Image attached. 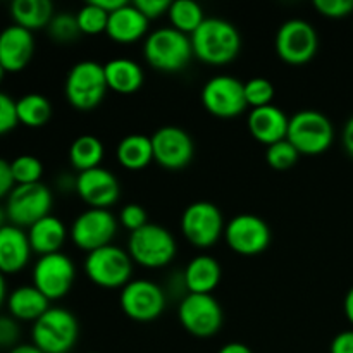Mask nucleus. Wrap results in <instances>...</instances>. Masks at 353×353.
Returning <instances> with one entry per match:
<instances>
[{
	"instance_id": "nucleus-1",
	"label": "nucleus",
	"mask_w": 353,
	"mask_h": 353,
	"mask_svg": "<svg viewBox=\"0 0 353 353\" xmlns=\"http://www.w3.org/2000/svg\"><path fill=\"white\" fill-rule=\"evenodd\" d=\"M193 57L209 65H226L238 57L241 37L233 23L221 17H207L190 37Z\"/></svg>"
},
{
	"instance_id": "nucleus-2",
	"label": "nucleus",
	"mask_w": 353,
	"mask_h": 353,
	"mask_svg": "<svg viewBox=\"0 0 353 353\" xmlns=\"http://www.w3.org/2000/svg\"><path fill=\"white\" fill-rule=\"evenodd\" d=\"M143 57L159 72H179L192 62L193 48L188 34L171 26L150 31L143 40Z\"/></svg>"
},
{
	"instance_id": "nucleus-3",
	"label": "nucleus",
	"mask_w": 353,
	"mask_h": 353,
	"mask_svg": "<svg viewBox=\"0 0 353 353\" xmlns=\"http://www.w3.org/2000/svg\"><path fill=\"white\" fill-rule=\"evenodd\" d=\"M128 254L137 265L145 269H162L174 261L178 243L168 228L148 223L141 230L130 233Z\"/></svg>"
},
{
	"instance_id": "nucleus-4",
	"label": "nucleus",
	"mask_w": 353,
	"mask_h": 353,
	"mask_svg": "<svg viewBox=\"0 0 353 353\" xmlns=\"http://www.w3.org/2000/svg\"><path fill=\"white\" fill-rule=\"evenodd\" d=\"M78 336V319L64 307H50L31 327V343L43 353H69Z\"/></svg>"
},
{
	"instance_id": "nucleus-5",
	"label": "nucleus",
	"mask_w": 353,
	"mask_h": 353,
	"mask_svg": "<svg viewBox=\"0 0 353 353\" xmlns=\"http://www.w3.org/2000/svg\"><path fill=\"white\" fill-rule=\"evenodd\" d=\"M109 90L103 65L95 61H79L69 69L64 83L65 100L81 112L97 109Z\"/></svg>"
},
{
	"instance_id": "nucleus-6",
	"label": "nucleus",
	"mask_w": 353,
	"mask_h": 353,
	"mask_svg": "<svg viewBox=\"0 0 353 353\" xmlns=\"http://www.w3.org/2000/svg\"><path fill=\"white\" fill-rule=\"evenodd\" d=\"M288 141L300 155H321L331 148L334 141V128L330 117L321 110H299L290 117Z\"/></svg>"
},
{
	"instance_id": "nucleus-7",
	"label": "nucleus",
	"mask_w": 353,
	"mask_h": 353,
	"mask_svg": "<svg viewBox=\"0 0 353 353\" xmlns=\"http://www.w3.org/2000/svg\"><path fill=\"white\" fill-rule=\"evenodd\" d=\"M133 265L134 262L128 250L117 245H107L86 254L83 271L86 278L99 288L123 290L131 281Z\"/></svg>"
},
{
	"instance_id": "nucleus-8",
	"label": "nucleus",
	"mask_w": 353,
	"mask_h": 353,
	"mask_svg": "<svg viewBox=\"0 0 353 353\" xmlns=\"http://www.w3.org/2000/svg\"><path fill=\"white\" fill-rule=\"evenodd\" d=\"M224 228L226 223L219 207L205 200L190 203L181 216L183 236L200 250L214 247L224 236Z\"/></svg>"
},
{
	"instance_id": "nucleus-9",
	"label": "nucleus",
	"mask_w": 353,
	"mask_h": 353,
	"mask_svg": "<svg viewBox=\"0 0 353 353\" xmlns=\"http://www.w3.org/2000/svg\"><path fill=\"white\" fill-rule=\"evenodd\" d=\"M54 193L43 183L16 185L6 200L7 219L19 228L33 226L37 221L50 216Z\"/></svg>"
},
{
	"instance_id": "nucleus-10",
	"label": "nucleus",
	"mask_w": 353,
	"mask_h": 353,
	"mask_svg": "<svg viewBox=\"0 0 353 353\" xmlns=\"http://www.w3.org/2000/svg\"><path fill=\"white\" fill-rule=\"evenodd\" d=\"M178 319L183 330L196 338L216 336L223 327V307L214 295L186 293L178 307Z\"/></svg>"
},
{
	"instance_id": "nucleus-11",
	"label": "nucleus",
	"mask_w": 353,
	"mask_h": 353,
	"mask_svg": "<svg viewBox=\"0 0 353 353\" xmlns=\"http://www.w3.org/2000/svg\"><path fill=\"white\" fill-rule=\"evenodd\" d=\"M119 221L109 209H86L83 210L69 228V238L79 250L90 252L112 245L116 238Z\"/></svg>"
},
{
	"instance_id": "nucleus-12",
	"label": "nucleus",
	"mask_w": 353,
	"mask_h": 353,
	"mask_svg": "<svg viewBox=\"0 0 353 353\" xmlns=\"http://www.w3.org/2000/svg\"><path fill=\"white\" fill-rule=\"evenodd\" d=\"M165 290L150 279H131L119 295L124 316L134 323H152L165 310Z\"/></svg>"
},
{
	"instance_id": "nucleus-13",
	"label": "nucleus",
	"mask_w": 353,
	"mask_h": 353,
	"mask_svg": "<svg viewBox=\"0 0 353 353\" xmlns=\"http://www.w3.org/2000/svg\"><path fill=\"white\" fill-rule=\"evenodd\" d=\"M274 47L283 62L290 65H303L316 57L319 34L309 21L288 19L279 26Z\"/></svg>"
},
{
	"instance_id": "nucleus-14",
	"label": "nucleus",
	"mask_w": 353,
	"mask_h": 353,
	"mask_svg": "<svg viewBox=\"0 0 353 353\" xmlns=\"http://www.w3.org/2000/svg\"><path fill=\"white\" fill-rule=\"evenodd\" d=\"M203 107L219 119H233L247 110L243 81L230 74H217L207 79L200 93Z\"/></svg>"
},
{
	"instance_id": "nucleus-15",
	"label": "nucleus",
	"mask_w": 353,
	"mask_h": 353,
	"mask_svg": "<svg viewBox=\"0 0 353 353\" xmlns=\"http://www.w3.org/2000/svg\"><path fill=\"white\" fill-rule=\"evenodd\" d=\"M34 288L40 290L48 300H61L71 292L76 279V265L64 252L41 255L34 262L31 272Z\"/></svg>"
},
{
	"instance_id": "nucleus-16",
	"label": "nucleus",
	"mask_w": 353,
	"mask_h": 353,
	"mask_svg": "<svg viewBox=\"0 0 353 353\" xmlns=\"http://www.w3.org/2000/svg\"><path fill=\"white\" fill-rule=\"evenodd\" d=\"M224 241L234 254L254 257L268 250L271 245V228L255 214H238L224 228Z\"/></svg>"
},
{
	"instance_id": "nucleus-17",
	"label": "nucleus",
	"mask_w": 353,
	"mask_h": 353,
	"mask_svg": "<svg viewBox=\"0 0 353 353\" xmlns=\"http://www.w3.org/2000/svg\"><path fill=\"white\" fill-rule=\"evenodd\" d=\"M154 148V162L168 171H181L195 155L193 138L183 128L162 126L150 137Z\"/></svg>"
},
{
	"instance_id": "nucleus-18",
	"label": "nucleus",
	"mask_w": 353,
	"mask_h": 353,
	"mask_svg": "<svg viewBox=\"0 0 353 353\" xmlns=\"http://www.w3.org/2000/svg\"><path fill=\"white\" fill-rule=\"evenodd\" d=\"M76 193L90 209H109L119 200L121 183L112 171L100 165L76 174Z\"/></svg>"
},
{
	"instance_id": "nucleus-19",
	"label": "nucleus",
	"mask_w": 353,
	"mask_h": 353,
	"mask_svg": "<svg viewBox=\"0 0 353 353\" xmlns=\"http://www.w3.org/2000/svg\"><path fill=\"white\" fill-rule=\"evenodd\" d=\"M34 54V37L17 24L0 31V64L6 72H19L31 62Z\"/></svg>"
},
{
	"instance_id": "nucleus-20",
	"label": "nucleus",
	"mask_w": 353,
	"mask_h": 353,
	"mask_svg": "<svg viewBox=\"0 0 353 353\" xmlns=\"http://www.w3.org/2000/svg\"><path fill=\"white\" fill-rule=\"evenodd\" d=\"M290 117L278 105H265L252 109L247 117V126L259 143L271 147L288 137Z\"/></svg>"
},
{
	"instance_id": "nucleus-21",
	"label": "nucleus",
	"mask_w": 353,
	"mask_h": 353,
	"mask_svg": "<svg viewBox=\"0 0 353 353\" xmlns=\"http://www.w3.org/2000/svg\"><path fill=\"white\" fill-rule=\"evenodd\" d=\"M31 250L28 233L19 226L6 224L0 230V272L2 274H17L28 264Z\"/></svg>"
},
{
	"instance_id": "nucleus-22",
	"label": "nucleus",
	"mask_w": 353,
	"mask_h": 353,
	"mask_svg": "<svg viewBox=\"0 0 353 353\" xmlns=\"http://www.w3.org/2000/svg\"><path fill=\"white\" fill-rule=\"evenodd\" d=\"M148 24L150 21L133 3L128 2L116 12L109 14L105 34L116 43L131 45L147 38Z\"/></svg>"
},
{
	"instance_id": "nucleus-23",
	"label": "nucleus",
	"mask_w": 353,
	"mask_h": 353,
	"mask_svg": "<svg viewBox=\"0 0 353 353\" xmlns=\"http://www.w3.org/2000/svg\"><path fill=\"white\" fill-rule=\"evenodd\" d=\"M181 276L186 293L212 295L223 279V268L216 257L209 254H200L190 259Z\"/></svg>"
},
{
	"instance_id": "nucleus-24",
	"label": "nucleus",
	"mask_w": 353,
	"mask_h": 353,
	"mask_svg": "<svg viewBox=\"0 0 353 353\" xmlns=\"http://www.w3.org/2000/svg\"><path fill=\"white\" fill-rule=\"evenodd\" d=\"M6 305L17 323H34L50 309V300L33 285H23L9 293Z\"/></svg>"
},
{
	"instance_id": "nucleus-25",
	"label": "nucleus",
	"mask_w": 353,
	"mask_h": 353,
	"mask_svg": "<svg viewBox=\"0 0 353 353\" xmlns=\"http://www.w3.org/2000/svg\"><path fill=\"white\" fill-rule=\"evenodd\" d=\"M68 236L69 231L65 224L52 214L28 228V240H30L31 250L40 257L62 252Z\"/></svg>"
},
{
	"instance_id": "nucleus-26",
	"label": "nucleus",
	"mask_w": 353,
	"mask_h": 353,
	"mask_svg": "<svg viewBox=\"0 0 353 353\" xmlns=\"http://www.w3.org/2000/svg\"><path fill=\"white\" fill-rule=\"evenodd\" d=\"M107 86L119 95H131L143 86L145 74L137 61L126 57H117L103 64Z\"/></svg>"
},
{
	"instance_id": "nucleus-27",
	"label": "nucleus",
	"mask_w": 353,
	"mask_h": 353,
	"mask_svg": "<svg viewBox=\"0 0 353 353\" xmlns=\"http://www.w3.org/2000/svg\"><path fill=\"white\" fill-rule=\"evenodd\" d=\"M116 159L128 171H143L154 162V148L150 137L133 133L124 137L116 147Z\"/></svg>"
},
{
	"instance_id": "nucleus-28",
	"label": "nucleus",
	"mask_w": 353,
	"mask_h": 353,
	"mask_svg": "<svg viewBox=\"0 0 353 353\" xmlns=\"http://www.w3.org/2000/svg\"><path fill=\"white\" fill-rule=\"evenodd\" d=\"M10 16L14 24L33 33L43 28L47 30L55 16V9L50 0H14L10 3Z\"/></svg>"
},
{
	"instance_id": "nucleus-29",
	"label": "nucleus",
	"mask_w": 353,
	"mask_h": 353,
	"mask_svg": "<svg viewBox=\"0 0 353 353\" xmlns=\"http://www.w3.org/2000/svg\"><path fill=\"white\" fill-rule=\"evenodd\" d=\"M105 148L95 134H81L69 147V162L78 172L100 168Z\"/></svg>"
},
{
	"instance_id": "nucleus-30",
	"label": "nucleus",
	"mask_w": 353,
	"mask_h": 353,
	"mask_svg": "<svg viewBox=\"0 0 353 353\" xmlns=\"http://www.w3.org/2000/svg\"><path fill=\"white\" fill-rule=\"evenodd\" d=\"M16 112L19 124L26 128H43L52 119L50 100L41 93H26L16 100Z\"/></svg>"
},
{
	"instance_id": "nucleus-31",
	"label": "nucleus",
	"mask_w": 353,
	"mask_h": 353,
	"mask_svg": "<svg viewBox=\"0 0 353 353\" xmlns=\"http://www.w3.org/2000/svg\"><path fill=\"white\" fill-rule=\"evenodd\" d=\"M168 17L171 28L188 34V37H192L199 30L200 24L207 19L202 7L196 2H193V0H176V2H171Z\"/></svg>"
},
{
	"instance_id": "nucleus-32",
	"label": "nucleus",
	"mask_w": 353,
	"mask_h": 353,
	"mask_svg": "<svg viewBox=\"0 0 353 353\" xmlns=\"http://www.w3.org/2000/svg\"><path fill=\"white\" fill-rule=\"evenodd\" d=\"M76 21L81 34L95 37L107 31V23H109V14L100 9L95 2H88L76 12Z\"/></svg>"
},
{
	"instance_id": "nucleus-33",
	"label": "nucleus",
	"mask_w": 353,
	"mask_h": 353,
	"mask_svg": "<svg viewBox=\"0 0 353 353\" xmlns=\"http://www.w3.org/2000/svg\"><path fill=\"white\" fill-rule=\"evenodd\" d=\"M10 171H12L16 185H34V183H41L40 179L43 176V164L34 155L24 154L10 162Z\"/></svg>"
},
{
	"instance_id": "nucleus-34",
	"label": "nucleus",
	"mask_w": 353,
	"mask_h": 353,
	"mask_svg": "<svg viewBox=\"0 0 353 353\" xmlns=\"http://www.w3.org/2000/svg\"><path fill=\"white\" fill-rule=\"evenodd\" d=\"M47 33L55 43H72L81 34L76 21V14L57 12L52 17L50 24L47 26Z\"/></svg>"
},
{
	"instance_id": "nucleus-35",
	"label": "nucleus",
	"mask_w": 353,
	"mask_h": 353,
	"mask_svg": "<svg viewBox=\"0 0 353 353\" xmlns=\"http://www.w3.org/2000/svg\"><path fill=\"white\" fill-rule=\"evenodd\" d=\"M245 90V100H247V105L252 109H259V107L272 105V100H274L276 88L268 78H252L248 81L243 83Z\"/></svg>"
},
{
	"instance_id": "nucleus-36",
	"label": "nucleus",
	"mask_w": 353,
	"mask_h": 353,
	"mask_svg": "<svg viewBox=\"0 0 353 353\" xmlns=\"http://www.w3.org/2000/svg\"><path fill=\"white\" fill-rule=\"evenodd\" d=\"M299 150L290 143L288 138L271 145L265 150V162L274 171H288V169H292L299 162Z\"/></svg>"
},
{
	"instance_id": "nucleus-37",
	"label": "nucleus",
	"mask_w": 353,
	"mask_h": 353,
	"mask_svg": "<svg viewBox=\"0 0 353 353\" xmlns=\"http://www.w3.org/2000/svg\"><path fill=\"white\" fill-rule=\"evenodd\" d=\"M117 221H119L121 226L126 228L130 233H134V231L147 226L148 214L147 210H145V207H141L140 203H126V205L121 209Z\"/></svg>"
},
{
	"instance_id": "nucleus-38",
	"label": "nucleus",
	"mask_w": 353,
	"mask_h": 353,
	"mask_svg": "<svg viewBox=\"0 0 353 353\" xmlns=\"http://www.w3.org/2000/svg\"><path fill=\"white\" fill-rule=\"evenodd\" d=\"M314 9L330 19H343L353 14V0H316Z\"/></svg>"
},
{
	"instance_id": "nucleus-39",
	"label": "nucleus",
	"mask_w": 353,
	"mask_h": 353,
	"mask_svg": "<svg viewBox=\"0 0 353 353\" xmlns=\"http://www.w3.org/2000/svg\"><path fill=\"white\" fill-rule=\"evenodd\" d=\"M19 124L16 112V100L0 92V137L10 133Z\"/></svg>"
},
{
	"instance_id": "nucleus-40",
	"label": "nucleus",
	"mask_w": 353,
	"mask_h": 353,
	"mask_svg": "<svg viewBox=\"0 0 353 353\" xmlns=\"http://www.w3.org/2000/svg\"><path fill=\"white\" fill-rule=\"evenodd\" d=\"M19 323L10 316H0V348L12 350L16 345H19Z\"/></svg>"
},
{
	"instance_id": "nucleus-41",
	"label": "nucleus",
	"mask_w": 353,
	"mask_h": 353,
	"mask_svg": "<svg viewBox=\"0 0 353 353\" xmlns=\"http://www.w3.org/2000/svg\"><path fill=\"white\" fill-rule=\"evenodd\" d=\"M133 6L137 7L148 21H154L162 17L164 14H168L171 2H169V0H134Z\"/></svg>"
},
{
	"instance_id": "nucleus-42",
	"label": "nucleus",
	"mask_w": 353,
	"mask_h": 353,
	"mask_svg": "<svg viewBox=\"0 0 353 353\" xmlns=\"http://www.w3.org/2000/svg\"><path fill=\"white\" fill-rule=\"evenodd\" d=\"M14 186H16V183H14L12 171H10V162L0 157V200L7 199Z\"/></svg>"
},
{
	"instance_id": "nucleus-43",
	"label": "nucleus",
	"mask_w": 353,
	"mask_h": 353,
	"mask_svg": "<svg viewBox=\"0 0 353 353\" xmlns=\"http://www.w3.org/2000/svg\"><path fill=\"white\" fill-rule=\"evenodd\" d=\"M330 353H353V330L338 333L331 341Z\"/></svg>"
},
{
	"instance_id": "nucleus-44",
	"label": "nucleus",
	"mask_w": 353,
	"mask_h": 353,
	"mask_svg": "<svg viewBox=\"0 0 353 353\" xmlns=\"http://www.w3.org/2000/svg\"><path fill=\"white\" fill-rule=\"evenodd\" d=\"M341 141H343V147L347 150V154L353 157V114L348 117V121L343 126V133H341Z\"/></svg>"
},
{
	"instance_id": "nucleus-45",
	"label": "nucleus",
	"mask_w": 353,
	"mask_h": 353,
	"mask_svg": "<svg viewBox=\"0 0 353 353\" xmlns=\"http://www.w3.org/2000/svg\"><path fill=\"white\" fill-rule=\"evenodd\" d=\"M93 2H95L100 9L105 10L107 14L116 12L117 9H121V7L124 6V3H128L126 0H93Z\"/></svg>"
},
{
	"instance_id": "nucleus-46",
	"label": "nucleus",
	"mask_w": 353,
	"mask_h": 353,
	"mask_svg": "<svg viewBox=\"0 0 353 353\" xmlns=\"http://www.w3.org/2000/svg\"><path fill=\"white\" fill-rule=\"evenodd\" d=\"M57 186H59V190H62V192H68V190H71V192L76 193V176L64 172V174L59 176Z\"/></svg>"
},
{
	"instance_id": "nucleus-47",
	"label": "nucleus",
	"mask_w": 353,
	"mask_h": 353,
	"mask_svg": "<svg viewBox=\"0 0 353 353\" xmlns=\"http://www.w3.org/2000/svg\"><path fill=\"white\" fill-rule=\"evenodd\" d=\"M217 353H252V350L245 343L231 341V343H226L224 347H221V350Z\"/></svg>"
},
{
	"instance_id": "nucleus-48",
	"label": "nucleus",
	"mask_w": 353,
	"mask_h": 353,
	"mask_svg": "<svg viewBox=\"0 0 353 353\" xmlns=\"http://www.w3.org/2000/svg\"><path fill=\"white\" fill-rule=\"evenodd\" d=\"M343 312H345V317H347L348 323H350L353 326V286L350 290H348L347 295H345Z\"/></svg>"
},
{
	"instance_id": "nucleus-49",
	"label": "nucleus",
	"mask_w": 353,
	"mask_h": 353,
	"mask_svg": "<svg viewBox=\"0 0 353 353\" xmlns=\"http://www.w3.org/2000/svg\"><path fill=\"white\" fill-rule=\"evenodd\" d=\"M9 353H43L38 347H34L33 343H19L9 350Z\"/></svg>"
},
{
	"instance_id": "nucleus-50",
	"label": "nucleus",
	"mask_w": 353,
	"mask_h": 353,
	"mask_svg": "<svg viewBox=\"0 0 353 353\" xmlns=\"http://www.w3.org/2000/svg\"><path fill=\"white\" fill-rule=\"evenodd\" d=\"M7 296H9V293H7L6 274H2V272H0V307L7 302Z\"/></svg>"
},
{
	"instance_id": "nucleus-51",
	"label": "nucleus",
	"mask_w": 353,
	"mask_h": 353,
	"mask_svg": "<svg viewBox=\"0 0 353 353\" xmlns=\"http://www.w3.org/2000/svg\"><path fill=\"white\" fill-rule=\"evenodd\" d=\"M7 221H9V219H7L6 207H2V205H0V230H2V228L6 226V224H9V223H7Z\"/></svg>"
},
{
	"instance_id": "nucleus-52",
	"label": "nucleus",
	"mask_w": 353,
	"mask_h": 353,
	"mask_svg": "<svg viewBox=\"0 0 353 353\" xmlns=\"http://www.w3.org/2000/svg\"><path fill=\"white\" fill-rule=\"evenodd\" d=\"M3 76H6V69H3V68H2V64H0V83H2Z\"/></svg>"
},
{
	"instance_id": "nucleus-53",
	"label": "nucleus",
	"mask_w": 353,
	"mask_h": 353,
	"mask_svg": "<svg viewBox=\"0 0 353 353\" xmlns=\"http://www.w3.org/2000/svg\"><path fill=\"white\" fill-rule=\"evenodd\" d=\"M90 353H97V352H90Z\"/></svg>"
}]
</instances>
